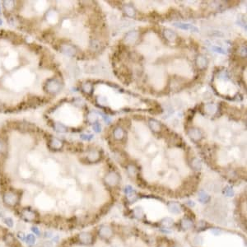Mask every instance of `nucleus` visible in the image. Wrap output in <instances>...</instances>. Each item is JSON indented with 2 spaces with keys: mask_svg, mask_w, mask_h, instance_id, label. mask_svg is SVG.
I'll use <instances>...</instances> for the list:
<instances>
[{
  "mask_svg": "<svg viewBox=\"0 0 247 247\" xmlns=\"http://www.w3.org/2000/svg\"><path fill=\"white\" fill-rule=\"evenodd\" d=\"M2 199L4 204L9 208H15L18 205L21 199L19 193L15 190H6L3 194Z\"/></svg>",
  "mask_w": 247,
  "mask_h": 247,
  "instance_id": "nucleus-1",
  "label": "nucleus"
},
{
  "mask_svg": "<svg viewBox=\"0 0 247 247\" xmlns=\"http://www.w3.org/2000/svg\"><path fill=\"white\" fill-rule=\"evenodd\" d=\"M20 217L27 223H34L39 218V215L35 210L31 207H25L20 210Z\"/></svg>",
  "mask_w": 247,
  "mask_h": 247,
  "instance_id": "nucleus-2",
  "label": "nucleus"
},
{
  "mask_svg": "<svg viewBox=\"0 0 247 247\" xmlns=\"http://www.w3.org/2000/svg\"><path fill=\"white\" fill-rule=\"evenodd\" d=\"M45 89L50 93H55L60 89V82L56 79H50L46 82Z\"/></svg>",
  "mask_w": 247,
  "mask_h": 247,
  "instance_id": "nucleus-3",
  "label": "nucleus"
},
{
  "mask_svg": "<svg viewBox=\"0 0 247 247\" xmlns=\"http://www.w3.org/2000/svg\"><path fill=\"white\" fill-rule=\"evenodd\" d=\"M4 241L9 247H16L17 245V241L12 233H6L4 236Z\"/></svg>",
  "mask_w": 247,
  "mask_h": 247,
  "instance_id": "nucleus-4",
  "label": "nucleus"
},
{
  "mask_svg": "<svg viewBox=\"0 0 247 247\" xmlns=\"http://www.w3.org/2000/svg\"><path fill=\"white\" fill-rule=\"evenodd\" d=\"M138 38V32L137 31H132V32L127 33L125 38V43L131 45V44L135 43L137 41Z\"/></svg>",
  "mask_w": 247,
  "mask_h": 247,
  "instance_id": "nucleus-5",
  "label": "nucleus"
},
{
  "mask_svg": "<svg viewBox=\"0 0 247 247\" xmlns=\"http://www.w3.org/2000/svg\"><path fill=\"white\" fill-rule=\"evenodd\" d=\"M174 26L177 28H180L182 30H185V31H191L194 32H199V28L193 26L191 24H187V23H174Z\"/></svg>",
  "mask_w": 247,
  "mask_h": 247,
  "instance_id": "nucleus-6",
  "label": "nucleus"
},
{
  "mask_svg": "<svg viewBox=\"0 0 247 247\" xmlns=\"http://www.w3.org/2000/svg\"><path fill=\"white\" fill-rule=\"evenodd\" d=\"M61 51L63 52L64 55L68 56H73L76 54V50L74 47H73L71 45L68 44H64L61 45Z\"/></svg>",
  "mask_w": 247,
  "mask_h": 247,
  "instance_id": "nucleus-7",
  "label": "nucleus"
},
{
  "mask_svg": "<svg viewBox=\"0 0 247 247\" xmlns=\"http://www.w3.org/2000/svg\"><path fill=\"white\" fill-rule=\"evenodd\" d=\"M78 240L80 241V242H82V244L89 245V244L91 243L92 236H91V235L90 233H88V232H83V233L79 234Z\"/></svg>",
  "mask_w": 247,
  "mask_h": 247,
  "instance_id": "nucleus-8",
  "label": "nucleus"
},
{
  "mask_svg": "<svg viewBox=\"0 0 247 247\" xmlns=\"http://www.w3.org/2000/svg\"><path fill=\"white\" fill-rule=\"evenodd\" d=\"M118 181H119V177L115 173H110L106 177V181L110 185L116 184L118 183Z\"/></svg>",
  "mask_w": 247,
  "mask_h": 247,
  "instance_id": "nucleus-9",
  "label": "nucleus"
},
{
  "mask_svg": "<svg viewBox=\"0 0 247 247\" xmlns=\"http://www.w3.org/2000/svg\"><path fill=\"white\" fill-rule=\"evenodd\" d=\"M189 135L194 141H198L202 138V133L198 129H192L189 131Z\"/></svg>",
  "mask_w": 247,
  "mask_h": 247,
  "instance_id": "nucleus-10",
  "label": "nucleus"
},
{
  "mask_svg": "<svg viewBox=\"0 0 247 247\" xmlns=\"http://www.w3.org/2000/svg\"><path fill=\"white\" fill-rule=\"evenodd\" d=\"M50 147L52 149H55V150L60 149L63 147V142L58 139V138H52L50 142Z\"/></svg>",
  "mask_w": 247,
  "mask_h": 247,
  "instance_id": "nucleus-11",
  "label": "nucleus"
},
{
  "mask_svg": "<svg viewBox=\"0 0 247 247\" xmlns=\"http://www.w3.org/2000/svg\"><path fill=\"white\" fill-rule=\"evenodd\" d=\"M25 242L27 243V246H33L34 245L36 242V238H35V235L34 234H27L26 235V239H25Z\"/></svg>",
  "mask_w": 247,
  "mask_h": 247,
  "instance_id": "nucleus-12",
  "label": "nucleus"
},
{
  "mask_svg": "<svg viewBox=\"0 0 247 247\" xmlns=\"http://www.w3.org/2000/svg\"><path fill=\"white\" fill-rule=\"evenodd\" d=\"M99 233H100V235L102 236V237H105V238H107L111 235L112 234V231L110 228L108 227H104V228H102L100 229L99 231Z\"/></svg>",
  "mask_w": 247,
  "mask_h": 247,
  "instance_id": "nucleus-13",
  "label": "nucleus"
},
{
  "mask_svg": "<svg viewBox=\"0 0 247 247\" xmlns=\"http://www.w3.org/2000/svg\"><path fill=\"white\" fill-rule=\"evenodd\" d=\"M168 208L171 212H173V213H176V214L181 213V206L178 204H176V203H171V204H169Z\"/></svg>",
  "mask_w": 247,
  "mask_h": 247,
  "instance_id": "nucleus-14",
  "label": "nucleus"
},
{
  "mask_svg": "<svg viewBox=\"0 0 247 247\" xmlns=\"http://www.w3.org/2000/svg\"><path fill=\"white\" fill-rule=\"evenodd\" d=\"M164 35L166 39L168 40L169 41H174L176 38V33L171 31V30H169V29H166L164 31Z\"/></svg>",
  "mask_w": 247,
  "mask_h": 247,
  "instance_id": "nucleus-15",
  "label": "nucleus"
},
{
  "mask_svg": "<svg viewBox=\"0 0 247 247\" xmlns=\"http://www.w3.org/2000/svg\"><path fill=\"white\" fill-rule=\"evenodd\" d=\"M198 196H199V199L200 202L204 203H204H208V201L210 200V199H211L208 194H206L204 191H200L199 193V194H198Z\"/></svg>",
  "mask_w": 247,
  "mask_h": 247,
  "instance_id": "nucleus-16",
  "label": "nucleus"
},
{
  "mask_svg": "<svg viewBox=\"0 0 247 247\" xmlns=\"http://www.w3.org/2000/svg\"><path fill=\"white\" fill-rule=\"evenodd\" d=\"M55 130L59 132V133H65L67 131L66 127L64 125H63L62 124L60 123H55Z\"/></svg>",
  "mask_w": 247,
  "mask_h": 247,
  "instance_id": "nucleus-17",
  "label": "nucleus"
},
{
  "mask_svg": "<svg viewBox=\"0 0 247 247\" xmlns=\"http://www.w3.org/2000/svg\"><path fill=\"white\" fill-rule=\"evenodd\" d=\"M149 125L151 126L152 130L154 131H159L160 130V125L158 124V122H157L154 120H151L149 122Z\"/></svg>",
  "mask_w": 247,
  "mask_h": 247,
  "instance_id": "nucleus-18",
  "label": "nucleus"
},
{
  "mask_svg": "<svg viewBox=\"0 0 247 247\" xmlns=\"http://www.w3.org/2000/svg\"><path fill=\"white\" fill-rule=\"evenodd\" d=\"M4 223H5V225L8 227L9 228H12L13 226H14V222H13V219L12 217H4Z\"/></svg>",
  "mask_w": 247,
  "mask_h": 247,
  "instance_id": "nucleus-19",
  "label": "nucleus"
},
{
  "mask_svg": "<svg viewBox=\"0 0 247 247\" xmlns=\"http://www.w3.org/2000/svg\"><path fill=\"white\" fill-rule=\"evenodd\" d=\"M205 110H206V112H207L208 114H212L216 112L217 108H216V106H214V105H208V106H206V107H205Z\"/></svg>",
  "mask_w": 247,
  "mask_h": 247,
  "instance_id": "nucleus-20",
  "label": "nucleus"
},
{
  "mask_svg": "<svg viewBox=\"0 0 247 247\" xmlns=\"http://www.w3.org/2000/svg\"><path fill=\"white\" fill-rule=\"evenodd\" d=\"M114 135L116 139H121L123 136H124V132H123L122 129H120V128L116 129V130H114Z\"/></svg>",
  "mask_w": 247,
  "mask_h": 247,
  "instance_id": "nucleus-21",
  "label": "nucleus"
},
{
  "mask_svg": "<svg viewBox=\"0 0 247 247\" xmlns=\"http://www.w3.org/2000/svg\"><path fill=\"white\" fill-rule=\"evenodd\" d=\"M206 63H207L206 59L204 57H202V56H199L198 58V59H197V64H198V66L199 67V68H204L206 65Z\"/></svg>",
  "mask_w": 247,
  "mask_h": 247,
  "instance_id": "nucleus-22",
  "label": "nucleus"
},
{
  "mask_svg": "<svg viewBox=\"0 0 247 247\" xmlns=\"http://www.w3.org/2000/svg\"><path fill=\"white\" fill-rule=\"evenodd\" d=\"M4 5L5 9L8 10V11H12V9H13V8H14V4H13V2H12V1H5Z\"/></svg>",
  "mask_w": 247,
  "mask_h": 247,
  "instance_id": "nucleus-23",
  "label": "nucleus"
},
{
  "mask_svg": "<svg viewBox=\"0 0 247 247\" xmlns=\"http://www.w3.org/2000/svg\"><path fill=\"white\" fill-rule=\"evenodd\" d=\"M193 226L192 222L189 219H184L182 221V227L185 229H189Z\"/></svg>",
  "mask_w": 247,
  "mask_h": 247,
  "instance_id": "nucleus-24",
  "label": "nucleus"
},
{
  "mask_svg": "<svg viewBox=\"0 0 247 247\" xmlns=\"http://www.w3.org/2000/svg\"><path fill=\"white\" fill-rule=\"evenodd\" d=\"M212 50H213L214 52H217L218 54H222V55H226L227 52L226 50H224L223 48L219 47V46H212Z\"/></svg>",
  "mask_w": 247,
  "mask_h": 247,
  "instance_id": "nucleus-25",
  "label": "nucleus"
},
{
  "mask_svg": "<svg viewBox=\"0 0 247 247\" xmlns=\"http://www.w3.org/2000/svg\"><path fill=\"white\" fill-rule=\"evenodd\" d=\"M98 153H96V152H91V153H90L89 154H88V159L90 160V161H96V160H97V158H98Z\"/></svg>",
  "mask_w": 247,
  "mask_h": 247,
  "instance_id": "nucleus-26",
  "label": "nucleus"
},
{
  "mask_svg": "<svg viewBox=\"0 0 247 247\" xmlns=\"http://www.w3.org/2000/svg\"><path fill=\"white\" fill-rule=\"evenodd\" d=\"M128 199H129L130 202H134L135 200L137 199L138 196L137 194H136V193L134 192V190L128 194Z\"/></svg>",
  "mask_w": 247,
  "mask_h": 247,
  "instance_id": "nucleus-27",
  "label": "nucleus"
},
{
  "mask_svg": "<svg viewBox=\"0 0 247 247\" xmlns=\"http://www.w3.org/2000/svg\"><path fill=\"white\" fill-rule=\"evenodd\" d=\"M173 223H174L173 220L171 219V218H170V217H166V218H165V219L162 221V224L164 225L165 227H167V228L171 227L173 224Z\"/></svg>",
  "mask_w": 247,
  "mask_h": 247,
  "instance_id": "nucleus-28",
  "label": "nucleus"
},
{
  "mask_svg": "<svg viewBox=\"0 0 247 247\" xmlns=\"http://www.w3.org/2000/svg\"><path fill=\"white\" fill-rule=\"evenodd\" d=\"M125 13L128 16L132 17L134 15V10L131 7H129V6L125 7Z\"/></svg>",
  "mask_w": 247,
  "mask_h": 247,
  "instance_id": "nucleus-29",
  "label": "nucleus"
},
{
  "mask_svg": "<svg viewBox=\"0 0 247 247\" xmlns=\"http://www.w3.org/2000/svg\"><path fill=\"white\" fill-rule=\"evenodd\" d=\"M97 118H98V116H97V114H96V113H90V114H88V120L91 123H94L95 121H96Z\"/></svg>",
  "mask_w": 247,
  "mask_h": 247,
  "instance_id": "nucleus-30",
  "label": "nucleus"
},
{
  "mask_svg": "<svg viewBox=\"0 0 247 247\" xmlns=\"http://www.w3.org/2000/svg\"><path fill=\"white\" fill-rule=\"evenodd\" d=\"M192 166L195 169H200L201 166H202V164H201V161L198 159H194L192 162Z\"/></svg>",
  "mask_w": 247,
  "mask_h": 247,
  "instance_id": "nucleus-31",
  "label": "nucleus"
},
{
  "mask_svg": "<svg viewBox=\"0 0 247 247\" xmlns=\"http://www.w3.org/2000/svg\"><path fill=\"white\" fill-rule=\"evenodd\" d=\"M31 230H32V231L33 232V234H35V235H37V236H40V235H42L40 230L37 227H35V226H34V227H32V228H31Z\"/></svg>",
  "mask_w": 247,
  "mask_h": 247,
  "instance_id": "nucleus-32",
  "label": "nucleus"
},
{
  "mask_svg": "<svg viewBox=\"0 0 247 247\" xmlns=\"http://www.w3.org/2000/svg\"><path fill=\"white\" fill-rule=\"evenodd\" d=\"M134 213H135V216H136L137 217H138V218H141L142 217H143V210H142V208H139V207H138L137 208H135V210H134Z\"/></svg>",
  "mask_w": 247,
  "mask_h": 247,
  "instance_id": "nucleus-33",
  "label": "nucleus"
},
{
  "mask_svg": "<svg viewBox=\"0 0 247 247\" xmlns=\"http://www.w3.org/2000/svg\"><path fill=\"white\" fill-rule=\"evenodd\" d=\"M224 193H225V194H226L228 197L233 196V194H234V191H233V189H232L231 188H230V187H228V188L224 190Z\"/></svg>",
  "mask_w": 247,
  "mask_h": 247,
  "instance_id": "nucleus-34",
  "label": "nucleus"
},
{
  "mask_svg": "<svg viewBox=\"0 0 247 247\" xmlns=\"http://www.w3.org/2000/svg\"><path fill=\"white\" fill-rule=\"evenodd\" d=\"M81 138L82 140H86V141H90L91 139L93 138V134H82Z\"/></svg>",
  "mask_w": 247,
  "mask_h": 247,
  "instance_id": "nucleus-35",
  "label": "nucleus"
},
{
  "mask_svg": "<svg viewBox=\"0 0 247 247\" xmlns=\"http://www.w3.org/2000/svg\"><path fill=\"white\" fill-rule=\"evenodd\" d=\"M91 88H92V87H91V85L90 83H85V84L83 85V90H84V91L87 92V93L91 92Z\"/></svg>",
  "mask_w": 247,
  "mask_h": 247,
  "instance_id": "nucleus-36",
  "label": "nucleus"
},
{
  "mask_svg": "<svg viewBox=\"0 0 247 247\" xmlns=\"http://www.w3.org/2000/svg\"><path fill=\"white\" fill-rule=\"evenodd\" d=\"M17 238L20 240V241H25V239H26V234L24 233V232H22V231H18L17 232Z\"/></svg>",
  "mask_w": 247,
  "mask_h": 247,
  "instance_id": "nucleus-37",
  "label": "nucleus"
},
{
  "mask_svg": "<svg viewBox=\"0 0 247 247\" xmlns=\"http://www.w3.org/2000/svg\"><path fill=\"white\" fill-rule=\"evenodd\" d=\"M93 130L96 133H100L102 131V126L98 123H96L93 125Z\"/></svg>",
  "mask_w": 247,
  "mask_h": 247,
  "instance_id": "nucleus-38",
  "label": "nucleus"
},
{
  "mask_svg": "<svg viewBox=\"0 0 247 247\" xmlns=\"http://www.w3.org/2000/svg\"><path fill=\"white\" fill-rule=\"evenodd\" d=\"M43 236L45 237V238H46V239H48V238H51V237L53 236V233L50 231H45V232H44Z\"/></svg>",
  "mask_w": 247,
  "mask_h": 247,
  "instance_id": "nucleus-39",
  "label": "nucleus"
},
{
  "mask_svg": "<svg viewBox=\"0 0 247 247\" xmlns=\"http://www.w3.org/2000/svg\"><path fill=\"white\" fill-rule=\"evenodd\" d=\"M194 243L196 244V245H198V246H200V245L203 244V239H202L200 236H196V237L194 238Z\"/></svg>",
  "mask_w": 247,
  "mask_h": 247,
  "instance_id": "nucleus-40",
  "label": "nucleus"
},
{
  "mask_svg": "<svg viewBox=\"0 0 247 247\" xmlns=\"http://www.w3.org/2000/svg\"><path fill=\"white\" fill-rule=\"evenodd\" d=\"M132 191H133V189L131 186H130V185H127V186L125 187V193L126 194H128L129 193L132 192Z\"/></svg>",
  "mask_w": 247,
  "mask_h": 247,
  "instance_id": "nucleus-41",
  "label": "nucleus"
},
{
  "mask_svg": "<svg viewBox=\"0 0 247 247\" xmlns=\"http://www.w3.org/2000/svg\"><path fill=\"white\" fill-rule=\"evenodd\" d=\"M5 150V144L2 140H0V153H2Z\"/></svg>",
  "mask_w": 247,
  "mask_h": 247,
  "instance_id": "nucleus-42",
  "label": "nucleus"
},
{
  "mask_svg": "<svg viewBox=\"0 0 247 247\" xmlns=\"http://www.w3.org/2000/svg\"><path fill=\"white\" fill-rule=\"evenodd\" d=\"M128 170H129V172H130L131 175H134L135 172H136V170H135V168H134L133 166H130Z\"/></svg>",
  "mask_w": 247,
  "mask_h": 247,
  "instance_id": "nucleus-43",
  "label": "nucleus"
},
{
  "mask_svg": "<svg viewBox=\"0 0 247 247\" xmlns=\"http://www.w3.org/2000/svg\"><path fill=\"white\" fill-rule=\"evenodd\" d=\"M241 54L242 56H246V48L242 47L241 49Z\"/></svg>",
  "mask_w": 247,
  "mask_h": 247,
  "instance_id": "nucleus-44",
  "label": "nucleus"
},
{
  "mask_svg": "<svg viewBox=\"0 0 247 247\" xmlns=\"http://www.w3.org/2000/svg\"><path fill=\"white\" fill-rule=\"evenodd\" d=\"M103 118H104V120H105V121L107 123V124H110V119L107 115H103Z\"/></svg>",
  "mask_w": 247,
  "mask_h": 247,
  "instance_id": "nucleus-45",
  "label": "nucleus"
},
{
  "mask_svg": "<svg viewBox=\"0 0 247 247\" xmlns=\"http://www.w3.org/2000/svg\"><path fill=\"white\" fill-rule=\"evenodd\" d=\"M212 232L214 234V235H219L220 233H221V231H219V230H212Z\"/></svg>",
  "mask_w": 247,
  "mask_h": 247,
  "instance_id": "nucleus-46",
  "label": "nucleus"
},
{
  "mask_svg": "<svg viewBox=\"0 0 247 247\" xmlns=\"http://www.w3.org/2000/svg\"><path fill=\"white\" fill-rule=\"evenodd\" d=\"M188 204L189 206H191V207H194L195 205V204L194 202H192V201H188Z\"/></svg>",
  "mask_w": 247,
  "mask_h": 247,
  "instance_id": "nucleus-47",
  "label": "nucleus"
},
{
  "mask_svg": "<svg viewBox=\"0 0 247 247\" xmlns=\"http://www.w3.org/2000/svg\"><path fill=\"white\" fill-rule=\"evenodd\" d=\"M1 24H2V20L0 19V25H1Z\"/></svg>",
  "mask_w": 247,
  "mask_h": 247,
  "instance_id": "nucleus-48",
  "label": "nucleus"
},
{
  "mask_svg": "<svg viewBox=\"0 0 247 247\" xmlns=\"http://www.w3.org/2000/svg\"><path fill=\"white\" fill-rule=\"evenodd\" d=\"M0 12H1V8H0Z\"/></svg>",
  "mask_w": 247,
  "mask_h": 247,
  "instance_id": "nucleus-49",
  "label": "nucleus"
}]
</instances>
